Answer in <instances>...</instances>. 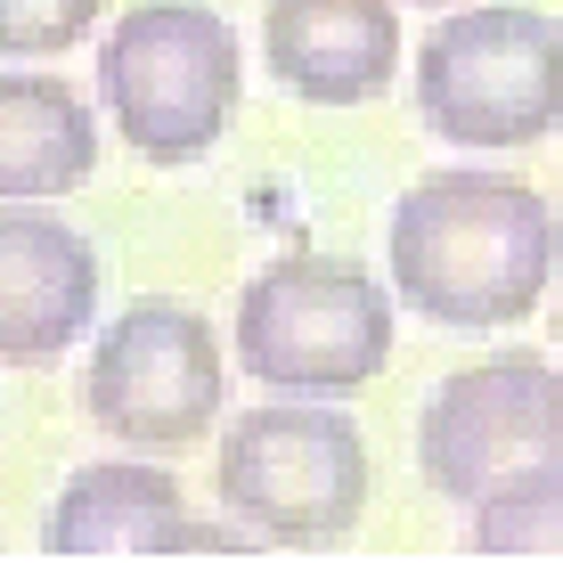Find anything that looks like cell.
Wrapping results in <instances>:
<instances>
[{
    "label": "cell",
    "mask_w": 563,
    "mask_h": 563,
    "mask_svg": "<svg viewBox=\"0 0 563 563\" xmlns=\"http://www.w3.org/2000/svg\"><path fill=\"white\" fill-rule=\"evenodd\" d=\"M384 262H393V295L417 319L450 335H490V327H522L555 286L563 221L531 180L450 164L424 172L393 205Z\"/></svg>",
    "instance_id": "1"
},
{
    "label": "cell",
    "mask_w": 563,
    "mask_h": 563,
    "mask_svg": "<svg viewBox=\"0 0 563 563\" xmlns=\"http://www.w3.org/2000/svg\"><path fill=\"white\" fill-rule=\"evenodd\" d=\"M238 33L212 0H131L99 42V99L114 140L147 164H197L238 114Z\"/></svg>",
    "instance_id": "2"
},
{
    "label": "cell",
    "mask_w": 563,
    "mask_h": 563,
    "mask_svg": "<svg viewBox=\"0 0 563 563\" xmlns=\"http://www.w3.org/2000/svg\"><path fill=\"white\" fill-rule=\"evenodd\" d=\"M212 490L262 548H343L367 507V441L343 409L310 393L262 400V409L229 417Z\"/></svg>",
    "instance_id": "3"
},
{
    "label": "cell",
    "mask_w": 563,
    "mask_h": 563,
    "mask_svg": "<svg viewBox=\"0 0 563 563\" xmlns=\"http://www.w3.org/2000/svg\"><path fill=\"white\" fill-rule=\"evenodd\" d=\"M417 114L450 147H531L563 123V25L531 0L457 9L417 49Z\"/></svg>",
    "instance_id": "4"
},
{
    "label": "cell",
    "mask_w": 563,
    "mask_h": 563,
    "mask_svg": "<svg viewBox=\"0 0 563 563\" xmlns=\"http://www.w3.org/2000/svg\"><path fill=\"white\" fill-rule=\"evenodd\" d=\"M238 367L269 393L335 400L384 376L393 360V295L360 262L335 254H286L245 278L238 295Z\"/></svg>",
    "instance_id": "5"
},
{
    "label": "cell",
    "mask_w": 563,
    "mask_h": 563,
    "mask_svg": "<svg viewBox=\"0 0 563 563\" xmlns=\"http://www.w3.org/2000/svg\"><path fill=\"white\" fill-rule=\"evenodd\" d=\"M417 465L441 498L482 507L515 482L563 474V376L539 352H498L457 376L417 417Z\"/></svg>",
    "instance_id": "6"
},
{
    "label": "cell",
    "mask_w": 563,
    "mask_h": 563,
    "mask_svg": "<svg viewBox=\"0 0 563 563\" xmlns=\"http://www.w3.org/2000/svg\"><path fill=\"white\" fill-rule=\"evenodd\" d=\"M229 400L221 335L188 302H131L82 367V409L131 450H188Z\"/></svg>",
    "instance_id": "7"
},
{
    "label": "cell",
    "mask_w": 563,
    "mask_h": 563,
    "mask_svg": "<svg viewBox=\"0 0 563 563\" xmlns=\"http://www.w3.org/2000/svg\"><path fill=\"white\" fill-rule=\"evenodd\" d=\"M99 319V254L49 212H0V360L42 367Z\"/></svg>",
    "instance_id": "8"
},
{
    "label": "cell",
    "mask_w": 563,
    "mask_h": 563,
    "mask_svg": "<svg viewBox=\"0 0 563 563\" xmlns=\"http://www.w3.org/2000/svg\"><path fill=\"white\" fill-rule=\"evenodd\" d=\"M262 49L295 99L367 107L400 74V16L393 0H269Z\"/></svg>",
    "instance_id": "9"
},
{
    "label": "cell",
    "mask_w": 563,
    "mask_h": 563,
    "mask_svg": "<svg viewBox=\"0 0 563 563\" xmlns=\"http://www.w3.org/2000/svg\"><path fill=\"white\" fill-rule=\"evenodd\" d=\"M188 507H180V482L164 465H82L66 490L49 498L42 522V548L49 555H180Z\"/></svg>",
    "instance_id": "10"
},
{
    "label": "cell",
    "mask_w": 563,
    "mask_h": 563,
    "mask_svg": "<svg viewBox=\"0 0 563 563\" xmlns=\"http://www.w3.org/2000/svg\"><path fill=\"white\" fill-rule=\"evenodd\" d=\"M99 172V114L57 74H0V205H57Z\"/></svg>",
    "instance_id": "11"
},
{
    "label": "cell",
    "mask_w": 563,
    "mask_h": 563,
    "mask_svg": "<svg viewBox=\"0 0 563 563\" xmlns=\"http://www.w3.org/2000/svg\"><path fill=\"white\" fill-rule=\"evenodd\" d=\"M465 555H563V474L482 498L465 522Z\"/></svg>",
    "instance_id": "12"
},
{
    "label": "cell",
    "mask_w": 563,
    "mask_h": 563,
    "mask_svg": "<svg viewBox=\"0 0 563 563\" xmlns=\"http://www.w3.org/2000/svg\"><path fill=\"white\" fill-rule=\"evenodd\" d=\"M107 0H0V57H66L99 33Z\"/></svg>",
    "instance_id": "13"
},
{
    "label": "cell",
    "mask_w": 563,
    "mask_h": 563,
    "mask_svg": "<svg viewBox=\"0 0 563 563\" xmlns=\"http://www.w3.org/2000/svg\"><path fill=\"white\" fill-rule=\"evenodd\" d=\"M555 343H563V302H555Z\"/></svg>",
    "instance_id": "14"
}]
</instances>
